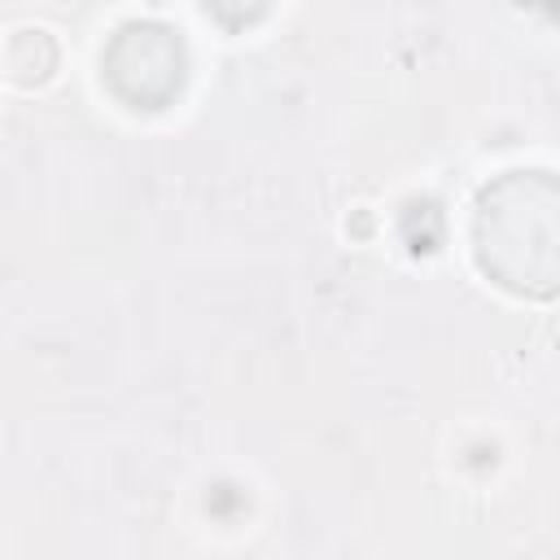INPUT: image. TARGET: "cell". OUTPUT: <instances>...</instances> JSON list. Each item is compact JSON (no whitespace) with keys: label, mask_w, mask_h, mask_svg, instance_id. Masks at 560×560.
Wrapping results in <instances>:
<instances>
[{"label":"cell","mask_w":560,"mask_h":560,"mask_svg":"<svg viewBox=\"0 0 560 560\" xmlns=\"http://www.w3.org/2000/svg\"><path fill=\"white\" fill-rule=\"evenodd\" d=\"M477 267L508 293L551 302L560 289V184L551 171H503L477 192Z\"/></svg>","instance_id":"obj_1"},{"label":"cell","mask_w":560,"mask_h":560,"mask_svg":"<svg viewBox=\"0 0 560 560\" xmlns=\"http://www.w3.org/2000/svg\"><path fill=\"white\" fill-rule=\"evenodd\" d=\"M109 92L131 109H166L188 74L184 39L166 22H127L114 31L101 57Z\"/></svg>","instance_id":"obj_2"}]
</instances>
